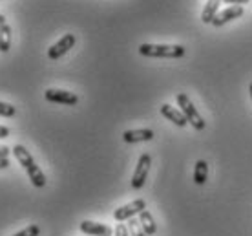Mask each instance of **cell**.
Returning <instances> with one entry per match:
<instances>
[{"instance_id":"6da1fadb","label":"cell","mask_w":252,"mask_h":236,"mask_svg":"<svg viewBox=\"0 0 252 236\" xmlns=\"http://www.w3.org/2000/svg\"><path fill=\"white\" fill-rule=\"evenodd\" d=\"M13 156L17 158V161H19L20 165H22V169L28 172V178L32 179L33 185L37 187V189H42V187L46 185V176H44V172L38 169V165L35 163L32 154L28 152V148L22 147V145H15V147H13Z\"/></svg>"},{"instance_id":"7a4b0ae2","label":"cell","mask_w":252,"mask_h":236,"mask_svg":"<svg viewBox=\"0 0 252 236\" xmlns=\"http://www.w3.org/2000/svg\"><path fill=\"white\" fill-rule=\"evenodd\" d=\"M139 53L143 57L154 59H181L185 55V46L181 44H141Z\"/></svg>"},{"instance_id":"3957f363","label":"cell","mask_w":252,"mask_h":236,"mask_svg":"<svg viewBox=\"0 0 252 236\" xmlns=\"http://www.w3.org/2000/svg\"><path fill=\"white\" fill-rule=\"evenodd\" d=\"M176 99H177V106H179V110H181L183 115L187 117L189 125H192L195 130H205L207 123H205V119L201 117V114L195 110L194 102L190 101V97L187 96V94H177Z\"/></svg>"},{"instance_id":"277c9868","label":"cell","mask_w":252,"mask_h":236,"mask_svg":"<svg viewBox=\"0 0 252 236\" xmlns=\"http://www.w3.org/2000/svg\"><path fill=\"white\" fill-rule=\"evenodd\" d=\"M150 165H152V158L148 154H143L137 161V167H135V170H133V176H132V189L139 191V189H143L145 185L146 178H148V170H150Z\"/></svg>"},{"instance_id":"5b68a950","label":"cell","mask_w":252,"mask_h":236,"mask_svg":"<svg viewBox=\"0 0 252 236\" xmlns=\"http://www.w3.org/2000/svg\"><path fill=\"white\" fill-rule=\"evenodd\" d=\"M145 209H146L145 200H133L130 203H126V205H123V207H119V209H115L114 218L117 222H126V220H130V218H133V216H139Z\"/></svg>"},{"instance_id":"8992f818","label":"cell","mask_w":252,"mask_h":236,"mask_svg":"<svg viewBox=\"0 0 252 236\" xmlns=\"http://www.w3.org/2000/svg\"><path fill=\"white\" fill-rule=\"evenodd\" d=\"M73 46H75V35H73V33H66L64 37H61L59 42H55V44L48 50V59L57 61V59H61L63 55H66Z\"/></svg>"},{"instance_id":"52a82bcc","label":"cell","mask_w":252,"mask_h":236,"mask_svg":"<svg viewBox=\"0 0 252 236\" xmlns=\"http://www.w3.org/2000/svg\"><path fill=\"white\" fill-rule=\"evenodd\" d=\"M46 101L50 102H61V104H69V106H73L79 102V97L75 94H71V92H66V90H55V88H50L46 90Z\"/></svg>"},{"instance_id":"ba28073f","label":"cell","mask_w":252,"mask_h":236,"mask_svg":"<svg viewBox=\"0 0 252 236\" xmlns=\"http://www.w3.org/2000/svg\"><path fill=\"white\" fill-rule=\"evenodd\" d=\"M240 17H243V6H230V7H227V9H223V11L218 13L212 24H214L216 28H221V26L228 24V22L240 19Z\"/></svg>"},{"instance_id":"9c48e42d","label":"cell","mask_w":252,"mask_h":236,"mask_svg":"<svg viewBox=\"0 0 252 236\" xmlns=\"http://www.w3.org/2000/svg\"><path fill=\"white\" fill-rule=\"evenodd\" d=\"M79 229H81L84 235H90V236H112L114 235V231L110 229L108 225L97 224V222H90V220H84V222L79 225Z\"/></svg>"},{"instance_id":"30bf717a","label":"cell","mask_w":252,"mask_h":236,"mask_svg":"<svg viewBox=\"0 0 252 236\" xmlns=\"http://www.w3.org/2000/svg\"><path fill=\"white\" fill-rule=\"evenodd\" d=\"M123 139L126 143H143V141L154 139V132L150 128H137V130H126L123 134Z\"/></svg>"},{"instance_id":"8fae6325","label":"cell","mask_w":252,"mask_h":236,"mask_svg":"<svg viewBox=\"0 0 252 236\" xmlns=\"http://www.w3.org/2000/svg\"><path fill=\"white\" fill-rule=\"evenodd\" d=\"M161 114H163V117H166L168 121H172L174 125H177V127H185V125H189L187 117L183 115V112H181L179 108H176V106H172V104H163V106H161Z\"/></svg>"},{"instance_id":"7c38bea8","label":"cell","mask_w":252,"mask_h":236,"mask_svg":"<svg viewBox=\"0 0 252 236\" xmlns=\"http://www.w3.org/2000/svg\"><path fill=\"white\" fill-rule=\"evenodd\" d=\"M220 4L221 0H208L207 6L203 7V13H201V20L205 24H212L216 19V15L220 13Z\"/></svg>"},{"instance_id":"4fadbf2b","label":"cell","mask_w":252,"mask_h":236,"mask_svg":"<svg viewBox=\"0 0 252 236\" xmlns=\"http://www.w3.org/2000/svg\"><path fill=\"white\" fill-rule=\"evenodd\" d=\"M139 224H141L143 231L146 233V236H152V235H156V233H158V225H156L154 216L150 214L148 209H145V211L139 214Z\"/></svg>"},{"instance_id":"5bb4252c","label":"cell","mask_w":252,"mask_h":236,"mask_svg":"<svg viewBox=\"0 0 252 236\" xmlns=\"http://www.w3.org/2000/svg\"><path fill=\"white\" fill-rule=\"evenodd\" d=\"M208 179V163L205 160H199L194 167V183L195 185H205Z\"/></svg>"},{"instance_id":"9a60e30c","label":"cell","mask_w":252,"mask_h":236,"mask_svg":"<svg viewBox=\"0 0 252 236\" xmlns=\"http://www.w3.org/2000/svg\"><path fill=\"white\" fill-rule=\"evenodd\" d=\"M11 37H13L11 28L6 24L0 30V51H2V53H7V51H9V48H11Z\"/></svg>"},{"instance_id":"2e32d148","label":"cell","mask_w":252,"mask_h":236,"mask_svg":"<svg viewBox=\"0 0 252 236\" xmlns=\"http://www.w3.org/2000/svg\"><path fill=\"white\" fill-rule=\"evenodd\" d=\"M128 231H130L132 236H146V233L143 231L141 224H139V220H135V218H130V220H128Z\"/></svg>"},{"instance_id":"e0dca14e","label":"cell","mask_w":252,"mask_h":236,"mask_svg":"<svg viewBox=\"0 0 252 236\" xmlns=\"http://www.w3.org/2000/svg\"><path fill=\"white\" fill-rule=\"evenodd\" d=\"M15 114H17V108H15L13 104L0 101V115H4V117H13Z\"/></svg>"},{"instance_id":"ac0fdd59","label":"cell","mask_w":252,"mask_h":236,"mask_svg":"<svg viewBox=\"0 0 252 236\" xmlns=\"http://www.w3.org/2000/svg\"><path fill=\"white\" fill-rule=\"evenodd\" d=\"M40 235V227L38 225H28L26 229L19 231L17 235H13V236H38Z\"/></svg>"},{"instance_id":"d6986e66","label":"cell","mask_w":252,"mask_h":236,"mask_svg":"<svg viewBox=\"0 0 252 236\" xmlns=\"http://www.w3.org/2000/svg\"><path fill=\"white\" fill-rule=\"evenodd\" d=\"M115 236H128V229H126V225L119 224L115 227Z\"/></svg>"},{"instance_id":"ffe728a7","label":"cell","mask_w":252,"mask_h":236,"mask_svg":"<svg viewBox=\"0 0 252 236\" xmlns=\"http://www.w3.org/2000/svg\"><path fill=\"white\" fill-rule=\"evenodd\" d=\"M221 2H225V4H232V6H241V4L251 2V0H221Z\"/></svg>"},{"instance_id":"44dd1931","label":"cell","mask_w":252,"mask_h":236,"mask_svg":"<svg viewBox=\"0 0 252 236\" xmlns=\"http://www.w3.org/2000/svg\"><path fill=\"white\" fill-rule=\"evenodd\" d=\"M7 135H9V128L4 127V125H0V139H6Z\"/></svg>"},{"instance_id":"7402d4cb","label":"cell","mask_w":252,"mask_h":236,"mask_svg":"<svg viewBox=\"0 0 252 236\" xmlns=\"http://www.w3.org/2000/svg\"><path fill=\"white\" fill-rule=\"evenodd\" d=\"M7 156H9V148L0 147V158H7Z\"/></svg>"},{"instance_id":"603a6c76","label":"cell","mask_w":252,"mask_h":236,"mask_svg":"<svg viewBox=\"0 0 252 236\" xmlns=\"http://www.w3.org/2000/svg\"><path fill=\"white\" fill-rule=\"evenodd\" d=\"M9 167V160L7 158H0V169H7Z\"/></svg>"},{"instance_id":"cb8c5ba5","label":"cell","mask_w":252,"mask_h":236,"mask_svg":"<svg viewBox=\"0 0 252 236\" xmlns=\"http://www.w3.org/2000/svg\"><path fill=\"white\" fill-rule=\"evenodd\" d=\"M4 26H6V17H4V15H0V30H2Z\"/></svg>"},{"instance_id":"d4e9b609","label":"cell","mask_w":252,"mask_h":236,"mask_svg":"<svg viewBox=\"0 0 252 236\" xmlns=\"http://www.w3.org/2000/svg\"><path fill=\"white\" fill-rule=\"evenodd\" d=\"M249 92H251V99H252V83H251V86H249Z\"/></svg>"}]
</instances>
